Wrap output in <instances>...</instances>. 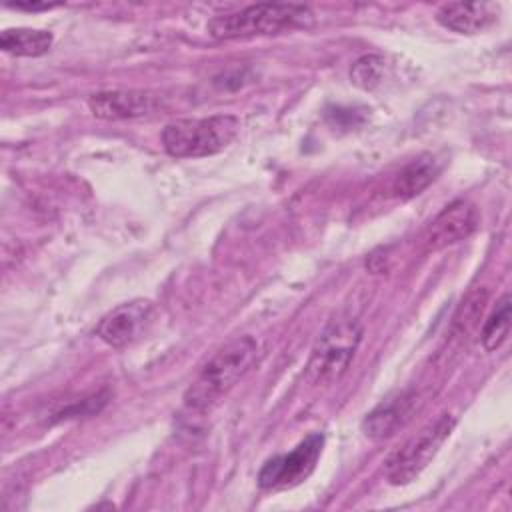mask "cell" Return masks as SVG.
<instances>
[{"instance_id": "8992f818", "label": "cell", "mask_w": 512, "mask_h": 512, "mask_svg": "<svg viewBox=\"0 0 512 512\" xmlns=\"http://www.w3.org/2000/svg\"><path fill=\"white\" fill-rule=\"evenodd\" d=\"M322 446L324 436L320 432H312L290 452L268 458L258 472V486L262 490H286L298 486L312 474L322 454Z\"/></svg>"}, {"instance_id": "52a82bcc", "label": "cell", "mask_w": 512, "mask_h": 512, "mask_svg": "<svg viewBox=\"0 0 512 512\" xmlns=\"http://www.w3.org/2000/svg\"><path fill=\"white\" fill-rule=\"evenodd\" d=\"M152 320L154 304L150 300L136 298L106 312L96 326V336L112 348H126L148 332Z\"/></svg>"}, {"instance_id": "2e32d148", "label": "cell", "mask_w": 512, "mask_h": 512, "mask_svg": "<svg viewBox=\"0 0 512 512\" xmlns=\"http://www.w3.org/2000/svg\"><path fill=\"white\" fill-rule=\"evenodd\" d=\"M10 8L16 10H28V12H38V10H50L56 8L60 4H50V2H16V4H8Z\"/></svg>"}, {"instance_id": "3957f363", "label": "cell", "mask_w": 512, "mask_h": 512, "mask_svg": "<svg viewBox=\"0 0 512 512\" xmlns=\"http://www.w3.org/2000/svg\"><path fill=\"white\" fill-rule=\"evenodd\" d=\"M238 132L240 118L234 114L180 118L164 126L162 146L172 158H204L228 148Z\"/></svg>"}, {"instance_id": "7a4b0ae2", "label": "cell", "mask_w": 512, "mask_h": 512, "mask_svg": "<svg viewBox=\"0 0 512 512\" xmlns=\"http://www.w3.org/2000/svg\"><path fill=\"white\" fill-rule=\"evenodd\" d=\"M312 24L314 12L306 4L262 2L230 14L214 16L206 30L216 40H238L310 28Z\"/></svg>"}, {"instance_id": "30bf717a", "label": "cell", "mask_w": 512, "mask_h": 512, "mask_svg": "<svg viewBox=\"0 0 512 512\" xmlns=\"http://www.w3.org/2000/svg\"><path fill=\"white\" fill-rule=\"evenodd\" d=\"M160 96L148 90H104L88 98V108L102 120H126L146 116L160 108Z\"/></svg>"}, {"instance_id": "5bb4252c", "label": "cell", "mask_w": 512, "mask_h": 512, "mask_svg": "<svg viewBox=\"0 0 512 512\" xmlns=\"http://www.w3.org/2000/svg\"><path fill=\"white\" fill-rule=\"evenodd\" d=\"M510 318H512V300H510V294H502L480 332V340L486 352H494L506 342L510 334Z\"/></svg>"}, {"instance_id": "9a60e30c", "label": "cell", "mask_w": 512, "mask_h": 512, "mask_svg": "<svg viewBox=\"0 0 512 512\" xmlns=\"http://www.w3.org/2000/svg\"><path fill=\"white\" fill-rule=\"evenodd\" d=\"M388 74V62L382 54H364L350 66V82L366 92H372L384 84Z\"/></svg>"}, {"instance_id": "8fae6325", "label": "cell", "mask_w": 512, "mask_h": 512, "mask_svg": "<svg viewBox=\"0 0 512 512\" xmlns=\"http://www.w3.org/2000/svg\"><path fill=\"white\" fill-rule=\"evenodd\" d=\"M500 14L494 2H446L436 10V22L458 34H478L490 28Z\"/></svg>"}, {"instance_id": "5b68a950", "label": "cell", "mask_w": 512, "mask_h": 512, "mask_svg": "<svg viewBox=\"0 0 512 512\" xmlns=\"http://www.w3.org/2000/svg\"><path fill=\"white\" fill-rule=\"evenodd\" d=\"M454 426L456 418L452 414H440L434 422H428L414 436H410L384 462V474L388 482L394 486L412 482L438 454L440 446L452 434Z\"/></svg>"}, {"instance_id": "277c9868", "label": "cell", "mask_w": 512, "mask_h": 512, "mask_svg": "<svg viewBox=\"0 0 512 512\" xmlns=\"http://www.w3.org/2000/svg\"><path fill=\"white\" fill-rule=\"evenodd\" d=\"M362 326L350 316L332 318L318 334L306 362L304 380L310 386H330L338 382L360 346Z\"/></svg>"}, {"instance_id": "6da1fadb", "label": "cell", "mask_w": 512, "mask_h": 512, "mask_svg": "<svg viewBox=\"0 0 512 512\" xmlns=\"http://www.w3.org/2000/svg\"><path fill=\"white\" fill-rule=\"evenodd\" d=\"M258 344L252 336H238L220 346L202 366L194 382L184 392L190 410L212 408L234 384H238L256 364Z\"/></svg>"}, {"instance_id": "4fadbf2b", "label": "cell", "mask_w": 512, "mask_h": 512, "mask_svg": "<svg viewBox=\"0 0 512 512\" xmlns=\"http://www.w3.org/2000/svg\"><path fill=\"white\" fill-rule=\"evenodd\" d=\"M52 34L48 30H34V28H6L0 34V48L6 54L22 56V58H36L46 54L52 48Z\"/></svg>"}, {"instance_id": "ba28073f", "label": "cell", "mask_w": 512, "mask_h": 512, "mask_svg": "<svg viewBox=\"0 0 512 512\" xmlns=\"http://www.w3.org/2000/svg\"><path fill=\"white\" fill-rule=\"evenodd\" d=\"M478 226V212L474 204L464 198H458L444 206L426 226L422 234V248L426 252L442 250L450 244H456L468 238Z\"/></svg>"}, {"instance_id": "9c48e42d", "label": "cell", "mask_w": 512, "mask_h": 512, "mask_svg": "<svg viewBox=\"0 0 512 512\" xmlns=\"http://www.w3.org/2000/svg\"><path fill=\"white\" fill-rule=\"evenodd\" d=\"M416 410V392L398 390L382 398L362 420V432L374 442H382L394 436L408 424Z\"/></svg>"}, {"instance_id": "7c38bea8", "label": "cell", "mask_w": 512, "mask_h": 512, "mask_svg": "<svg viewBox=\"0 0 512 512\" xmlns=\"http://www.w3.org/2000/svg\"><path fill=\"white\" fill-rule=\"evenodd\" d=\"M442 164L432 154H420L418 158L410 160L392 182V194L400 200H408L418 196L422 190H426L440 174Z\"/></svg>"}]
</instances>
